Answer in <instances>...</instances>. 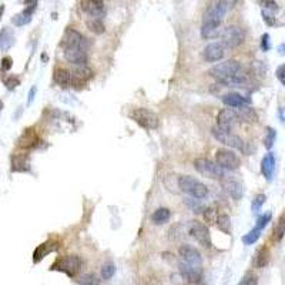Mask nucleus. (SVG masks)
<instances>
[{"label": "nucleus", "mask_w": 285, "mask_h": 285, "mask_svg": "<svg viewBox=\"0 0 285 285\" xmlns=\"http://www.w3.org/2000/svg\"><path fill=\"white\" fill-rule=\"evenodd\" d=\"M179 187H180L182 193L191 195L194 198L203 200L208 195L207 185L194 179V177H191V176H180L179 177Z\"/></svg>", "instance_id": "20e7f679"}, {"label": "nucleus", "mask_w": 285, "mask_h": 285, "mask_svg": "<svg viewBox=\"0 0 285 285\" xmlns=\"http://www.w3.org/2000/svg\"><path fill=\"white\" fill-rule=\"evenodd\" d=\"M211 134L217 141H220L221 144H224L227 147L234 149V150H240L245 154H250V151L247 150V143L238 135L233 134L230 130H223L218 126H215V127H212Z\"/></svg>", "instance_id": "f03ea898"}, {"label": "nucleus", "mask_w": 285, "mask_h": 285, "mask_svg": "<svg viewBox=\"0 0 285 285\" xmlns=\"http://www.w3.org/2000/svg\"><path fill=\"white\" fill-rule=\"evenodd\" d=\"M244 73L241 64L237 60H225L217 66H214L208 72L211 77H214L218 83L224 84L225 87H231L234 80Z\"/></svg>", "instance_id": "f257e3e1"}, {"label": "nucleus", "mask_w": 285, "mask_h": 285, "mask_svg": "<svg viewBox=\"0 0 285 285\" xmlns=\"http://www.w3.org/2000/svg\"><path fill=\"white\" fill-rule=\"evenodd\" d=\"M278 53L284 56V54H285V43H283V45L278 46Z\"/></svg>", "instance_id": "603ef678"}, {"label": "nucleus", "mask_w": 285, "mask_h": 285, "mask_svg": "<svg viewBox=\"0 0 285 285\" xmlns=\"http://www.w3.org/2000/svg\"><path fill=\"white\" fill-rule=\"evenodd\" d=\"M221 184L224 187V190L231 195L234 200H241L244 195V185L240 180L234 179V177H228L225 176L224 179L221 180Z\"/></svg>", "instance_id": "2eb2a0df"}, {"label": "nucleus", "mask_w": 285, "mask_h": 285, "mask_svg": "<svg viewBox=\"0 0 285 285\" xmlns=\"http://www.w3.org/2000/svg\"><path fill=\"white\" fill-rule=\"evenodd\" d=\"M221 45L225 49H235L244 42L245 39V31L241 29L240 26H228L221 31Z\"/></svg>", "instance_id": "6e6552de"}, {"label": "nucleus", "mask_w": 285, "mask_h": 285, "mask_svg": "<svg viewBox=\"0 0 285 285\" xmlns=\"http://www.w3.org/2000/svg\"><path fill=\"white\" fill-rule=\"evenodd\" d=\"M179 270H180L182 280L188 284H200L203 281V268H201V265H193V264H188V262L180 259Z\"/></svg>", "instance_id": "1a4fd4ad"}, {"label": "nucleus", "mask_w": 285, "mask_h": 285, "mask_svg": "<svg viewBox=\"0 0 285 285\" xmlns=\"http://www.w3.org/2000/svg\"><path fill=\"white\" fill-rule=\"evenodd\" d=\"M261 228H258V227H255L253 228L248 234H245L244 237H242V242L245 244V245H253L255 244L257 241L259 240V237H261Z\"/></svg>", "instance_id": "f704fd0d"}, {"label": "nucleus", "mask_w": 285, "mask_h": 285, "mask_svg": "<svg viewBox=\"0 0 285 285\" xmlns=\"http://www.w3.org/2000/svg\"><path fill=\"white\" fill-rule=\"evenodd\" d=\"M271 218H272V214H271V212H265V214L259 215V217L257 218V225H255V227L264 230V228L267 227V224L271 221Z\"/></svg>", "instance_id": "a19ab883"}, {"label": "nucleus", "mask_w": 285, "mask_h": 285, "mask_svg": "<svg viewBox=\"0 0 285 285\" xmlns=\"http://www.w3.org/2000/svg\"><path fill=\"white\" fill-rule=\"evenodd\" d=\"M258 4L265 10H271V12L278 10V3L275 0H258Z\"/></svg>", "instance_id": "ea45409f"}, {"label": "nucleus", "mask_w": 285, "mask_h": 285, "mask_svg": "<svg viewBox=\"0 0 285 285\" xmlns=\"http://www.w3.org/2000/svg\"><path fill=\"white\" fill-rule=\"evenodd\" d=\"M12 171L13 173H29L30 171V157L27 154H13L12 155Z\"/></svg>", "instance_id": "6ab92c4d"}, {"label": "nucleus", "mask_w": 285, "mask_h": 285, "mask_svg": "<svg viewBox=\"0 0 285 285\" xmlns=\"http://www.w3.org/2000/svg\"><path fill=\"white\" fill-rule=\"evenodd\" d=\"M184 204H185L190 210L193 211V212H195V214H200V212L204 211V206H203V203H201L200 198H194V197L185 198V200H184Z\"/></svg>", "instance_id": "72a5a7b5"}, {"label": "nucleus", "mask_w": 285, "mask_h": 285, "mask_svg": "<svg viewBox=\"0 0 285 285\" xmlns=\"http://www.w3.org/2000/svg\"><path fill=\"white\" fill-rule=\"evenodd\" d=\"M4 86L7 87V90H15L17 86H20V78L16 76H10L7 78H4Z\"/></svg>", "instance_id": "79ce46f5"}, {"label": "nucleus", "mask_w": 285, "mask_h": 285, "mask_svg": "<svg viewBox=\"0 0 285 285\" xmlns=\"http://www.w3.org/2000/svg\"><path fill=\"white\" fill-rule=\"evenodd\" d=\"M241 285H255L258 284V278H257V275H254L253 272H247L244 277H242V280L240 281Z\"/></svg>", "instance_id": "37998d69"}, {"label": "nucleus", "mask_w": 285, "mask_h": 285, "mask_svg": "<svg viewBox=\"0 0 285 285\" xmlns=\"http://www.w3.org/2000/svg\"><path fill=\"white\" fill-rule=\"evenodd\" d=\"M225 54V47L221 43H210L204 47L203 50V57L208 63H215V61L223 60Z\"/></svg>", "instance_id": "f3484780"}, {"label": "nucleus", "mask_w": 285, "mask_h": 285, "mask_svg": "<svg viewBox=\"0 0 285 285\" xmlns=\"http://www.w3.org/2000/svg\"><path fill=\"white\" fill-rule=\"evenodd\" d=\"M277 78L283 83V86H285V64H281L278 69H277Z\"/></svg>", "instance_id": "09e8293b"}, {"label": "nucleus", "mask_w": 285, "mask_h": 285, "mask_svg": "<svg viewBox=\"0 0 285 285\" xmlns=\"http://www.w3.org/2000/svg\"><path fill=\"white\" fill-rule=\"evenodd\" d=\"M215 224L218 227V230L223 231L224 234H227V235L231 234V231H233V224H231V218H230L227 214H218Z\"/></svg>", "instance_id": "2f4dec72"}, {"label": "nucleus", "mask_w": 285, "mask_h": 285, "mask_svg": "<svg viewBox=\"0 0 285 285\" xmlns=\"http://www.w3.org/2000/svg\"><path fill=\"white\" fill-rule=\"evenodd\" d=\"M275 165H277V161H275V155L272 153H268L264 155L262 161H261V173L262 176L265 177L267 181H272L274 179V174H275Z\"/></svg>", "instance_id": "aec40b11"}, {"label": "nucleus", "mask_w": 285, "mask_h": 285, "mask_svg": "<svg viewBox=\"0 0 285 285\" xmlns=\"http://www.w3.org/2000/svg\"><path fill=\"white\" fill-rule=\"evenodd\" d=\"M53 271H60L66 274L69 278H75L81 270V258L78 255H66L56 259V262L52 265Z\"/></svg>", "instance_id": "39448f33"}, {"label": "nucleus", "mask_w": 285, "mask_h": 285, "mask_svg": "<svg viewBox=\"0 0 285 285\" xmlns=\"http://www.w3.org/2000/svg\"><path fill=\"white\" fill-rule=\"evenodd\" d=\"M94 76L93 70L87 64H80V66H75L73 70V81H78V83H86L89 81L91 77Z\"/></svg>", "instance_id": "a878e982"}, {"label": "nucleus", "mask_w": 285, "mask_h": 285, "mask_svg": "<svg viewBox=\"0 0 285 285\" xmlns=\"http://www.w3.org/2000/svg\"><path fill=\"white\" fill-rule=\"evenodd\" d=\"M86 26H87V29L90 31H93L94 34H103L105 31L104 23H103V20L99 19V17H90V19H87Z\"/></svg>", "instance_id": "7c9ffc66"}, {"label": "nucleus", "mask_w": 285, "mask_h": 285, "mask_svg": "<svg viewBox=\"0 0 285 285\" xmlns=\"http://www.w3.org/2000/svg\"><path fill=\"white\" fill-rule=\"evenodd\" d=\"M235 113L238 116V120L244 121V123H257L258 121L257 111L248 104H242L240 107H235Z\"/></svg>", "instance_id": "b1692460"}, {"label": "nucleus", "mask_w": 285, "mask_h": 285, "mask_svg": "<svg viewBox=\"0 0 285 285\" xmlns=\"http://www.w3.org/2000/svg\"><path fill=\"white\" fill-rule=\"evenodd\" d=\"M285 235V211L280 215L278 218V223L274 228V240L275 241H281L284 238Z\"/></svg>", "instance_id": "473e14b6"}, {"label": "nucleus", "mask_w": 285, "mask_h": 285, "mask_svg": "<svg viewBox=\"0 0 285 285\" xmlns=\"http://www.w3.org/2000/svg\"><path fill=\"white\" fill-rule=\"evenodd\" d=\"M262 19H264V22L268 25V26H275L277 25V20H275V17L274 15L271 13V10H262Z\"/></svg>", "instance_id": "c03bdc74"}, {"label": "nucleus", "mask_w": 285, "mask_h": 285, "mask_svg": "<svg viewBox=\"0 0 285 285\" xmlns=\"http://www.w3.org/2000/svg\"><path fill=\"white\" fill-rule=\"evenodd\" d=\"M80 284L94 285V284H99V281L96 280L94 274H86V275H83V277H81V280H80Z\"/></svg>", "instance_id": "a18cd8bd"}, {"label": "nucleus", "mask_w": 285, "mask_h": 285, "mask_svg": "<svg viewBox=\"0 0 285 285\" xmlns=\"http://www.w3.org/2000/svg\"><path fill=\"white\" fill-rule=\"evenodd\" d=\"M215 161L221 165L224 170H238L241 165L240 157L231 150H227V149H221L215 153Z\"/></svg>", "instance_id": "9d476101"}, {"label": "nucleus", "mask_w": 285, "mask_h": 285, "mask_svg": "<svg viewBox=\"0 0 285 285\" xmlns=\"http://www.w3.org/2000/svg\"><path fill=\"white\" fill-rule=\"evenodd\" d=\"M37 144H39V135H37V133L33 129L25 130V133L20 135V138H19V147L26 149V150L34 149Z\"/></svg>", "instance_id": "4be33fe9"}, {"label": "nucleus", "mask_w": 285, "mask_h": 285, "mask_svg": "<svg viewBox=\"0 0 285 285\" xmlns=\"http://www.w3.org/2000/svg\"><path fill=\"white\" fill-rule=\"evenodd\" d=\"M36 91H37L36 86H33V87L30 89V91H29V100H27V104H31V103H33V100H34V96H36Z\"/></svg>", "instance_id": "8fccbe9b"}, {"label": "nucleus", "mask_w": 285, "mask_h": 285, "mask_svg": "<svg viewBox=\"0 0 285 285\" xmlns=\"http://www.w3.org/2000/svg\"><path fill=\"white\" fill-rule=\"evenodd\" d=\"M187 233L194 238L200 245L206 247V248H211V235L208 227L203 223L198 221H190L187 224Z\"/></svg>", "instance_id": "0eeeda50"}, {"label": "nucleus", "mask_w": 285, "mask_h": 285, "mask_svg": "<svg viewBox=\"0 0 285 285\" xmlns=\"http://www.w3.org/2000/svg\"><path fill=\"white\" fill-rule=\"evenodd\" d=\"M130 119L134 120L140 127L146 129V130H155L160 124V119L158 116L147 108L138 107L130 111Z\"/></svg>", "instance_id": "423d86ee"}, {"label": "nucleus", "mask_w": 285, "mask_h": 285, "mask_svg": "<svg viewBox=\"0 0 285 285\" xmlns=\"http://www.w3.org/2000/svg\"><path fill=\"white\" fill-rule=\"evenodd\" d=\"M194 168L197 173H200L201 176L211 179V180H223L227 173L225 170L218 164L217 161H211L208 158H197L194 161Z\"/></svg>", "instance_id": "7ed1b4c3"}, {"label": "nucleus", "mask_w": 285, "mask_h": 285, "mask_svg": "<svg viewBox=\"0 0 285 285\" xmlns=\"http://www.w3.org/2000/svg\"><path fill=\"white\" fill-rule=\"evenodd\" d=\"M80 9L89 15L90 17H99L103 19L105 16V7L103 0H81Z\"/></svg>", "instance_id": "ddd939ff"}, {"label": "nucleus", "mask_w": 285, "mask_h": 285, "mask_svg": "<svg viewBox=\"0 0 285 285\" xmlns=\"http://www.w3.org/2000/svg\"><path fill=\"white\" fill-rule=\"evenodd\" d=\"M170 217H171V211L168 208H158L151 214V221L155 225H163L168 223Z\"/></svg>", "instance_id": "c85d7f7f"}, {"label": "nucleus", "mask_w": 285, "mask_h": 285, "mask_svg": "<svg viewBox=\"0 0 285 285\" xmlns=\"http://www.w3.org/2000/svg\"><path fill=\"white\" fill-rule=\"evenodd\" d=\"M203 217H204L206 223H208V224H214V223L217 221L218 212H217L215 208L208 207V208H204V211H203Z\"/></svg>", "instance_id": "4c0bfd02"}, {"label": "nucleus", "mask_w": 285, "mask_h": 285, "mask_svg": "<svg viewBox=\"0 0 285 285\" xmlns=\"http://www.w3.org/2000/svg\"><path fill=\"white\" fill-rule=\"evenodd\" d=\"M179 254H180V259L188 262V264H193V265H203V257L201 253L194 248L193 245H181L180 250H179Z\"/></svg>", "instance_id": "dca6fc26"}, {"label": "nucleus", "mask_w": 285, "mask_h": 285, "mask_svg": "<svg viewBox=\"0 0 285 285\" xmlns=\"http://www.w3.org/2000/svg\"><path fill=\"white\" fill-rule=\"evenodd\" d=\"M1 110H3V102L0 100V111H1Z\"/></svg>", "instance_id": "5fc2aeb1"}, {"label": "nucleus", "mask_w": 285, "mask_h": 285, "mask_svg": "<svg viewBox=\"0 0 285 285\" xmlns=\"http://www.w3.org/2000/svg\"><path fill=\"white\" fill-rule=\"evenodd\" d=\"M12 66H13V60H12V57H9V56L3 57V60H1V70H3V72L10 70V69H12Z\"/></svg>", "instance_id": "de8ad7c7"}, {"label": "nucleus", "mask_w": 285, "mask_h": 285, "mask_svg": "<svg viewBox=\"0 0 285 285\" xmlns=\"http://www.w3.org/2000/svg\"><path fill=\"white\" fill-rule=\"evenodd\" d=\"M221 23L218 22H203V27H201V36L204 39H214L218 37L221 34L220 30Z\"/></svg>", "instance_id": "bb28decb"}, {"label": "nucleus", "mask_w": 285, "mask_h": 285, "mask_svg": "<svg viewBox=\"0 0 285 285\" xmlns=\"http://www.w3.org/2000/svg\"><path fill=\"white\" fill-rule=\"evenodd\" d=\"M114 272H116L114 264H113V262H107V264H104V265L102 267V278L105 280V281H108V280L113 278Z\"/></svg>", "instance_id": "e433bc0d"}, {"label": "nucleus", "mask_w": 285, "mask_h": 285, "mask_svg": "<svg viewBox=\"0 0 285 285\" xmlns=\"http://www.w3.org/2000/svg\"><path fill=\"white\" fill-rule=\"evenodd\" d=\"M277 140V131L272 129V127H267V131H265V137H264V146L267 150H271L274 143Z\"/></svg>", "instance_id": "c9c22d12"}, {"label": "nucleus", "mask_w": 285, "mask_h": 285, "mask_svg": "<svg viewBox=\"0 0 285 285\" xmlns=\"http://www.w3.org/2000/svg\"><path fill=\"white\" fill-rule=\"evenodd\" d=\"M238 116L235 110L233 108H224L217 114V126L223 130H233V127L238 123Z\"/></svg>", "instance_id": "4468645a"}, {"label": "nucleus", "mask_w": 285, "mask_h": 285, "mask_svg": "<svg viewBox=\"0 0 285 285\" xmlns=\"http://www.w3.org/2000/svg\"><path fill=\"white\" fill-rule=\"evenodd\" d=\"M221 100H223V103L225 105H228L231 108H235V107H240L242 104H250L251 103L250 99L244 97L240 93H227V94H224L221 97Z\"/></svg>", "instance_id": "5701e85b"}, {"label": "nucleus", "mask_w": 285, "mask_h": 285, "mask_svg": "<svg viewBox=\"0 0 285 285\" xmlns=\"http://www.w3.org/2000/svg\"><path fill=\"white\" fill-rule=\"evenodd\" d=\"M278 117H280V120L285 123V105H280V108H278Z\"/></svg>", "instance_id": "3c124183"}, {"label": "nucleus", "mask_w": 285, "mask_h": 285, "mask_svg": "<svg viewBox=\"0 0 285 285\" xmlns=\"http://www.w3.org/2000/svg\"><path fill=\"white\" fill-rule=\"evenodd\" d=\"M268 262H270V250L267 247H262L255 255L254 265L257 268H264L268 265Z\"/></svg>", "instance_id": "c756f323"}, {"label": "nucleus", "mask_w": 285, "mask_h": 285, "mask_svg": "<svg viewBox=\"0 0 285 285\" xmlns=\"http://www.w3.org/2000/svg\"><path fill=\"white\" fill-rule=\"evenodd\" d=\"M53 78L56 81V84H59L60 87H70L73 84V75L66 70V69H56L53 73Z\"/></svg>", "instance_id": "393cba45"}, {"label": "nucleus", "mask_w": 285, "mask_h": 285, "mask_svg": "<svg viewBox=\"0 0 285 285\" xmlns=\"http://www.w3.org/2000/svg\"><path fill=\"white\" fill-rule=\"evenodd\" d=\"M86 37L80 33V31H77L76 29H72V27H69L67 30L64 31V34H63V37H61V42H60V47L64 50V49H70V47H86Z\"/></svg>", "instance_id": "9b49d317"}, {"label": "nucleus", "mask_w": 285, "mask_h": 285, "mask_svg": "<svg viewBox=\"0 0 285 285\" xmlns=\"http://www.w3.org/2000/svg\"><path fill=\"white\" fill-rule=\"evenodd\" d=\"M265 200H267V197L265 194H258L254 198V201H253V204H251V210L253 212H259L261 211V207L264 206V203H265Z\"/></svg>", "instance_id": "58836bf2"}, {"label": "nucleus", "mask_w": 285, "mask_h": 285, "mask_svg": "<svg viewBox=\"0 0 285 285\" xmlns=\"http://www.w3.org/2000/svg\"><path fill=\"white\" fill-rule=\"evenodd\" d=\"M36 6H37V1H34V3H29L27 4V7L22 12V13H19V15H16L13 19H12V23L17 26V27H22V26H26V25H29L31 22V16L34 13V10H36Z\"/></svg>", "instance_id": "412c9836"}, {"label": "nucleus", "mask_w": 285, "mask_h": 285, "mask_svg": "<svg viewBox=\"0 0 285 285\" xmlns=\"http://www.w3.org/2000/svg\"><path fill=\"white\" fill-rule=\"evenodd\" d=\"M261 49H262V52H268L271 49L270 34L268 33L262 34V37H261Z\"/></svg>", "instance_id": "49530a36"}, {"label": "nucleus", "mask_w": 285, "mask_h": 285, "mask_svg": "<svg viewBox=\"0 0 285 285\" xmlns=\"http://www.w3.org/2000/svg\"><path fill=\"white\" fill-rule=\"evenodd\" d=\"M60 247V244H59V241H54V240H49L43 242V244H40L36 250H34V253H33V261L37 264V262H40L45 257H47L49 254H52V253H54L57 248Z\"/></svg>", "instance_id": "a211bd4d"}, {"label": "nucleus", "mask_w": 285, "mask_h": 285, "mask_svg": "<svg viewBox=\"0 0 285 285\" xmlns=\"http://www.w3.org/2000/svg\"><path fill=\"white\" fill-rule=\"evenodd\" d=\"M3 13H4V6L1 4V6H0V16L3 15Z\"/></svg>", "instance_id": "864d4df0"}, {"label": "nucleus", "mask_w": 285, "mask_h": 285, "mask_svg": "<svg viewBox=\"0 0 285 285\" xmlns=\"http://www.w3.org/2000/svg\"><path fill=\"white\" fill-rule=\"evenodd\" d=\"M15 45V34L7 27H3L0 30V50L6 52Z\"/></svg>", "instance_id": "cd10ccee"}, {"label": "nucleus", "mask_w": 285, "mask_h": 285, "mask_svg": "<svg viewBox=\"0 0 285 285\" xmlns=\"http://www.w3.org/2000/svg\"><path fill=\"white\" fill-rule=\"evenodd\" d=\"M64 59L73 66H80V64H87V49L86 47H70L63 50Z\"/></svg>", "instance_id": "f8f14e48"}]
</instances>
